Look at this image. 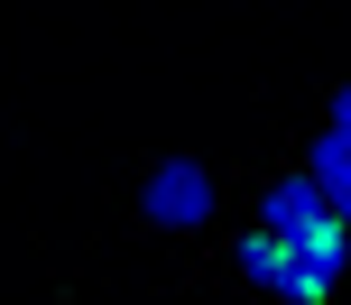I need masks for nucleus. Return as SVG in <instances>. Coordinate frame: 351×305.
Wrapping results in <instances>:
<instances>
[{"mask_svg":"<svg viewBox=\"0 0 351 305\" xmlns=\"http://www.w3.org/2000/svg\"><path fill=\"white\" fill-rule=\"evenodd\" d=\"M342 269H351V232H333V241H268V232H250L241 241V278L268 287V296H287V305H324L342 287Z\"/></svg>","mask_w":351,"mask_h":305,"instance_id":"f257e3e1","label":"nucleus"},{"mask_svg":"<svg viewBox=\"0 0 351 305\" xmlns=\"http://www.w3.org/2000/svg\"><path fill=\"white\" fill-rule=\"evenodd\" d=\"M139 213L158 222V232H194V222H213V167H204V158H158V176L139 185Z\"/></svg>","mask_w":351,"mask_h":305,"instance_id":"f03ea898","label":"nucleus"},{"mask_svg":"<svg viewBox=\"0 0 351 305\" xmlns=\"http://www.w3.org/2000/svg\"><path fill=\"white\" fill-rule=\"evenodd\" d=\"M259 232L268 241H333L342 222H333V204L315 195V176H278L259 195Z\"/></svg>","mask_w":351,"mask_h":305,"instance_id":"7ed1b4c3","label":"nucleus"},{"mask_svg":"<svg viewBox=\"0 0 351 305\" xmlns=\"http://www.w3.org/2000/svg\"><path fill=\"white\" fill-rule=\"evenodd\" d=\"M305 176H315V195L333 204V222L351 232V130H324L315 158H305Z\"/></svg>","mask_w":351,"mask_h":305,"instance_id":"20e7f679","label":"nucleus"},{"mask_svg":"<svg viewBox=\"0 0 351 305\" xmlns=\"http://www.w3.org/2000/svg\"><path fill=\"white\" fill-rule=\"evenodd\" d=\"M333 130H351V84H342V93H333Z\"/></svg>","mask_w":351,"mask_h":305,"instance_id":"39448f33","label":"nucleus"}]
</instances>
